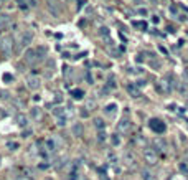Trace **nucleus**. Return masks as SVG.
<instances>
[{"mask_svg": "<svg viewBox=\"0 0 188 180\" xmlns=\"http://www.w3.org/2000/svg\"><path fill=\"white\" fill-rule=\"evenodd\" d=\"M139 13L140 15H147V10H145V8H139Z\"/></svg>", "mask_w": 188, "mask_h": 180, "instance_id": "obj_30", "label": "nucleus"}, {"mask_svg": "<svg viewBox=\"0 0 188 180\" xmlns=\"http://www.w3.org/2000/svg\"><path fill=\"white\" fill-rule=\"evenodd\" d=\"M115 109H117V106H115V104H107V106L104 107V113L107 114V116H114Z\"/></svg>", "mask_w": 188, "mask_h": 180, "instance_id": "obj_18", "label": "nucleus"}, {"mask_svg": "<svg viewBox=\"0 0 188 180\" xmlns=\"http://www.w3.org/2000/svg\"><path fill=\"white\" fill-rule=\"evenodd\" d=\"M35 51H36V61H41L45 56H46V53H48L46 47H38Z\"/></svg>", "mask_w": 188, "mask_h": 180, "instance_id": "obj_13", "label": "nucleus"}, {"mask_svg": "<svg viewBox=\"0 0 188 180\" xmlns=\"http://www.w3.org/2000/svg\"><path fill=\"white\" fill-rule=\"evenodd\" d=\"M104 139H106V134H104V132H99V140L102 142Z\"/></svg>", "mask_w": 188, "mask_h": 180, "instance_id": "obj_29", "label": "nucleus"}, {"mask_svg": "<svg viewBox=\"0 0 188 180\" xmlns=\"http://www.w3.org/2000/svg\"><path fill=\"white\" fill-rule=\"evenodd\" d=\"M180 170L185 173V175H188V167H187V164H185V162H181V164H180Z\"/></svg>", "mask_w": 188, "mask_h": 180, "instance_id": "obj_23", "label": "nucleus"}, {"mask_svg": "<svg viewBox=\"0 0 188 180\" xmlns=\"http://www.w3.org/2000/svg\"><path fill=\"white\" fill-rule=\"evenodd\" d=\"M7 147L10 149V150H17V147H18V144H17V142H8V144H7Z\"/></svg>", "mask_w": 188, "mask_h": 180, "instance_id": "obj_24", "label": "nucleus"}, {"mask_svg": "<svg viewBox=\"0 0 188 180\" xmlns=\"http://www.w3.org/2000/svg\"><path fill=\"white\" fill-rule=\"evenodd\" d=\"M111 144H112L114 147H117L119 144H121V137H119L117 134H112V136H111Z\"/></svg>", "mask_w": 188, "mask_h": 180, "instance_id": "obj_20", "label": "nucleus"}, {"mask_svg": "<svg viewBox=\"0 0 188 180\" xmlns=\"http://www.w3.org/2000/svg\"><path fill=\"white\" fill-rule=\"evenodd\" d=\"M32 40H33V33H32L30 30H27L25 33L21 35V38H20V45H21V47H27V45H30V43H32Z\"/></svg>", "mask_w": 188, "mask_h": 180, "instance_id": "obj_8", "label": "nucleus"}, {"mask_svg": "<svg viewBox=\"0 0 188 180\" xmlns=\"http://www.w3.org/2000/svg\"><path fill=\"white\" fill-rule=\"evenodd\" d=\"M15 119H17V124H18L20 127H27L28 126V119L23 116V114H17V117H15Z\"/></svg>", "mask_w": 188, "mask_h": 180, "instance_id": "obj_14", "label": "nucleus"}, {"mask_svg": "<svg viewBox=\"0 0 188 180\" xmlns=\"http://www.w3.org/2000/svg\"><path fill=\"white\" fill-rule=\"evenodd\" d=\"M71 94H73L74 99H83V98H84V91H83V89H74Z\"/></svg>", "mask_w": 188, "mask_h": 180, "instance_id": "obj_19", "label": "nucleus"}, {"mask_svg": "<svg viewBox=\"0 0 188 180\" xmlns=\"http://www.w3.org/2000/svg\"><path fill=\"white\" fill-rule=\"evenodd\" d=\"M94 126L97 127L99 131H102V129L106 127V124H104V121H102V119H99V117H96V119H94Z\"/></svg>", "mask_w": 188, "mask_h": 180, "instance_id": "obj_21", "label": "nucleus"}, {"mask_svg": "<svg viewBox=\"0 0 188 180\" xmlns=\"http://www.w3.org/2000/svg\"><path fill=\"white\" fill-rule=\"evenodd\" d=\"M73 134L76 136V137H83V134H84V127H83L81 122H76V124L73 126Z\"/></svg>", "mask_w": 188, "mask_h": 180, "instance_id": "obj_12", "label": "nucleus"}, {"mask_svg": "<svg viewBox=\"0 0 188 180\" xmlns=\"http://www.w3.org/2000/svg\"><path fill=\"white\" fill-rule=\"evenodd\" d=\"M132 25H134L135 28H140V30H145V28H147V23H145V22H134Z\"/></svg>", "mask_w": 188, "mask_h": 180, "instance_id": "obj_22", "label": "nucleus"}, {"mask_svg": "<svg viewBox=\"0 0 188 180\" xmlns=\"http://www.w3.org/2000/svg\"><path fill=\"white\" fill-rule=\"evenodd\" d=\"M152 149H154L155 152L158 154H165L167 152V142L162 139V137H155L154 140H152Z\"/></svg>", "mask_w": 188, "mask_h": 180, "instance_id": "obj_4", "label": "nucleus"}, {"mask_svg": "<svg viewBox=\"0 0 188 180\" xmlns=\"http://www.w3.org/2000/svg\"><path fill=\"white\" fill-rule=\"evenodd\" d=\"M144 159H145V162L148 165H155L158 162V154L155 152L154 149L147 147V149H144Z\"/></svg>", "mask_w": 188, "mask_h": 180, "instance_id": "obj_2", "label": "nucleus"}, {"mask_svg": "<svg viewBox=\"0 0 188 180\" xmlns=\"http://www.w3.org/2000/svg\"><path fill=\"white\" fill-rule=\"evenodd\" d=\"M66 124V116H61L58 117V126H64Z\"/></svg>", "mask_w": 188, "mask_h": 180, "instance_id": "obj_26", "label": "nucleus"}, {"mask_svg": "<svg viewBox=\"0 0 188 180\" xmlns=\"http://www.w3.org/2000/svg\"><path fill=\"white\" fill-rule=\"evenodd\" d=\"M7 96H8V93H7V91H0V99H5Z\"/></svg>", "mask_w": 188, "mask_h": 180, "instance_id": "obj_28", "label": "nucleus"}, {"mask_svg": "<svg viewBox=\"0 0 188 180\" xmlns=\"http://www.w3.org/2000/svg\"><path fill=\"white\" fill-rule=\"evenodd\" d=\"M99 35H102V36H107V35H109V30H107L106 27L99 28Z\"/></svg>", "mask_w": 188, "mask_h": 180, "instance_id": "obj_25", "label": "nucleus"}, {"mask_svg": "<svg viewBox=\"0 0 188 180\" xmlns=\"http://www.w3.org/2000/svg\"><path fill=\"white\" fill-rule=\"evenodd\" d=\"M40 84H41V81H40V78L38 76H28L27 78V86L30 88V89H38L40 88Z\"/></svg>", "mask_w": 188, "mask_h": 180, "instance_id": "obj_6", "label": "nucleus"}, {"mask_svg": "<svg viewBox=\"0 0 188 180\" xmlns=\"http://www.w3.org/2000/svg\"><path fill=\"white\" fill-rule=\"evenodd\" d=\"M124 164H126L127 167H130V169H132V167H135V157H134V154H132V152H126V154H124Z\"/></svg>", "mask_w": 188, "mask_h": 180, "instance_id": "obj_10", "label": "nucleus"}, {"mask_svg": "<svg viewBox=\"0 0 188 180\" xmlns=\"http://www.w3.org/2000/svg\"><path fill=\"white\" fill-rule=\"evenodd\" d=\"M10 23H12L10 15L0 13V30H5V28H8V25H10Z\"/></svg>", "mask_w": 188, "mask_h": 180, "instance_id": "obj_9", "label": "nucleus"}, {"mask_svg": "<svg viewBox=\"0 0 188 180\" xmlns=\"http://www.w3.org/2000/svg\"><path fill=\"white\" fill-rule=\"evenodd\" d=\"M177 91L181 94V96H188V88H187V83H178L177 86Z\"/></svg>", "mask_w": 188, "mask_h": 180, "instance_id": "obj_15", "label": "nucleus"}, {"mask_svg": "<svg viewBox=\"0 0 188 180\" xmlns=\"http://www.w3.org/2000/svg\"><path fill=\"white\" fill-rule=\"evenodd\" d=\"M148 127H150L155 134H163L165 132V129H167L165 122H162L160 119H150L148 121Z\"/></svg>", "mask_w": 188, "mask_h": 180, "instance_id": "obj_3", "label": "nucleus"}, {"mask_svg": "<svg viewBox=\"0 0 188 180\" xmlns=\"http://www.w3.org/2000/svg\"><path fill=\"white\" fill-rule=\"evenodd\" d=\"M160 51H162V53H163V55H165V56H167V55H168L167 48H163V47H160Z\"/></svg>", "mask_w": 188, "mask_h": 180, "instance_id": "obj_31", "label": "nucleus"}, {"mask_svg": "<svg viewBox=\"0 0 188 180\" xmlns=\"http://www.w3.org/2000/svg\"><path fill=\"white\" fill-rule=\"evenodd\" d=\"M46 180H51V179H46Z\"/></svg>", "mask_w": 188, "mask_h": 180, "instance_id": "obj_33", "label": "nucleus"}, {"mask_svg": "<svg viewBox=\"0 0 188 180\" xmlns=\"http://www.w3.org/2000/svg\"><path fill=\"white\" fill-rule=\"evenodd\" d=\"M18 180H30L28 177H18Z\"/></svg>", "mask_w": 188, "mask_h": 180, "instance_id": "obj_32", "label": "nucleus"}, {"mask_svg": "<svg viewBox=\"0 0 188 180\" xmlns=\"http://www.w3.org/2000/svg\"><path fill=\"white\" fill-rule=\"evenodd\" d=\"M142 179L144 180H155V175L150 172L148 169H144V170H142Z\"/></svg>", "mask_w": 188, "mask_h": 180, "instance_id": "obj_16", "label": "nucleus"}, {"mask_svg": "<svg viewBox=\"0 0 188 180\" xmlns=\"http://www.w3.org/2000/svg\"><path fill=\"white\" fill-rule=\"evenodd\" d=\"M127 93L130 94L132 98H140V91H139L137 84H127Z\"/></svg>", "mask_w": 188, "mask_h": 180, "instance_id": "obj_11", "label": "nucleus"}, {"mask_svg": "<svg viewBox=\"0 0 188 180\" xmlns=\"http://www.w3.org/2000/svg\"><path fill=\"white\" fill-rule=\"evenodd\" d=\"M25 63L27 65H35L36 63V51L35 50H27L25 51Z\"/></svg>", "mask_w": 188, "mask_h": 180, "instance_id": "obj_7", "label": "nucleus"}, {"mask_svg": "<svg viewBox=\"0 0 188 180\" xmlns=\"http://www.w3.org/2000/svg\"><path fill=\"white\" fill-rule=\"evenodd\" d=\"M173 180H178V179H173Z\"/></svg>", "mask_w": 188, "mask_h": 180, "instance_id": "obj_34", "label": "nucleus"}, {"mask_svg": "<svg viewBox=\"0 0 188 180\" xmlns=\"http://www.w3.org/2000/svg\"><path fill=\"white\" fill-rule=\"evenodd\" d=\"M0 51L5 55V56H10V55H12V51H13V38H12V36L2 38V48H0Z\"/></svg>", "mask_w": 188, "mask_h": 180, "instance_id": "obj_1", "label": "nucleus"}, {"mask_svg": "<svg viewBox=\"0 0 188 180\" xmlns=\"http://www.w3.org/2000/svg\"><path fill=\"white\" fill-rule=\"evenodd\" d=\"M109 88H115V83H114V78H109V83H107Z\"/></svg>", "mask_w": 188, "mask_h": 180, "instance_id": "obj_27", "label": "nucleus"}, {"mask_svg": "<svg viewBox=\"0 0 188 180\" xmlns=\"http://www.w3.org/2000/svg\"><path fill=\"white\" fill-rule=\"evenodd\" d=\"M41 116H43V113H41L40 107H33V109H32V117H33L35 121L41 119Z\"/></svg>", "mask_w": 188, "mask_h": 180, "instance_id": "obj_17", "label": "nucleus"}, {"mask_svg": "<svg viewBox=\"0 0 188 180\" xmlns=\"http://www.w3.org/2000/svg\"><path fill=\"white\" fill-rule=\"evenodd\" d=\"M132 129V122L127 119V117H122L119 122H117V132L119 134H129Z\"/></svg>", "mask_w": 188, "mask_h": 180, "instance_id": "obj_5", "label": "nucleus"}]
</instances>
